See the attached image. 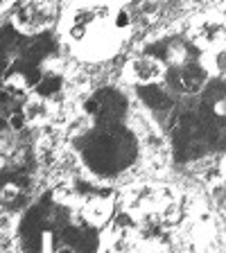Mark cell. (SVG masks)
<instances>
[{"mask_svg": "<svg viewBox=\"0 0 226 253\" xmlns=\"http://www.w3.org/2000/svg\"><path fill=\"white\" fill-rule=\"evenodd\" d=\"M111 212V195L90 185L45 192L23 217V253H97Z\"/></svg>", "mask_w": 226, "mask_h": 253, "instance_id": "6da1fadb", "label": "cell"}, {"mask_svg": "<svg viewBox=\"0 0 226 253\" xmlns=\"http://www.w3.org/2000/svg\"><path fill=\"white\" fill-rule=\"evenodd\" d=\"M54 52L50 34L27 37L14 25L0 27V82L9 95H23L43 79L41 61Z\"/></svg>", "mask_w": 226, "mask_h": 253, "instance_id": "7a4b0ae2", "label": "cell"}, {"mask_svg": "<svg viewBox=\"0 0 226 253\" xmlns=\"http://www.w3.org/2000/svg\"><path fill=\"white\" fill-rule=\"evenodd\" d=\"M77 152L95 176H116L138 158V140L125 125L93 126L77 140Z\"/></svg>", "mask_w": 226, "mask_h": 253, "instance_id": "3957f363", "label": "cell"}, {"mask_svg": "<svg viewBox=\"0 0 226 253\" xmlns=\"http://www.w3.org/2000/svg\"><path fill=\"white\" fill-rule=\"evenodd\" d=\"M113 16H116V9L109 5H90L77 9L70 25V39L82 52V57H111V52L118 45V37L122 34L113 25Z\"/></svg>", "mask_w": 226, "mask_h": 253, "instance_id": "277c9868", "label": "cell"}, {"mask_svg": "<svg viewBox=\"0 0 226 253\" xmlns=\"http://www.w3.org/2000/svg\"><path fill=\"white\" fill-rule=\"evenodd\" d=\"M89 116L95 118V126H111L122 125L127 116V97L118 88H100L84 102Z\"/></svg>", "mask_w": 226, "mask_h": 253, "instance_id": "5b68a950", "label": "cell"}, {"mask_svg": "<svg viewBox=\"0 0 226 253\" xmlns=\"http://www.w3.org/2000/svg\"><path fill=\"white\" fill-rule=\"evenodd\" d=\"M52 5H43V2H25V5H16L14 27L27 37L43 34L50 23H52Z\"/></svg>", "mask_w": 226, "mask_h": 253, "instance_id": "8992f818", "label": "cell"}, {"mask_svg": "<svg viewBox=\"0 0 226 253\" xmlns=\"http://www.w3.org/2000/svg\"><path fill=\"white\" fill-rule=\"evenodd\" d=\"M165 75V68H163V61L156 57H138L134 61H129L127 66V77L136 82L138 86H147V84H154L156 79H161Z\"/></svg>", "mask_w": 226, "mask_h": 253, "instance_id": "52a82bcc", "label": "cell"}, {"mask_svg": "<svg viewBox=\"0 0 226 253\" xmlns=\"http://www.w3.org/2000/svg\"><path fill=\"white\" fill-rule=\"evenodd\" d=\"M138 97L142 100V104L152 111H170L174 106L172 95L168 90L158 88L156 84H147V86H138Z\"/></svg>", "mask_w": 226, "mask_h": 253, "instance_id": "ba28073f", "label": "cell"}, {"mask_svg": "<svg viewBox=\"0 0 226 253\" xmlns=\"http://www.w3.org/2000/svg\"><path fill=\"white\" fill-rule=\"evenodd\" d=\"M61 86H63L61 75H43V79L34 86V93L39 97H52V95H57L61 90Z\"/></svg>", "mask_w": 226, "mask_h": 253, "instance_id": "9c48e42d", "label": "cell"}, {"mask_svg": "<svg viewBox=\"0 0 226 253\" xmlns=\"http://www.w3.org/2000/svg\"><path fill=\"white\" fill-rule=\"evenodd\" d=\"M25 120H27V118H25V113H23V111H14L7 122H9L11 129H16V131H18V129H23V126H25Z\"/></svg>", "mask_w": 226, "mask_h": 253, "instance_id": "30bf717a", "label": "cell"}, {"mask_svg": "<svg viewBox=\"0 0 226 253\" xmlns=\"http://www.w3.org/2000/svg\"><path fill=\"white\" fill-rule=\"evenodd\" d=\"M9 102H11V95L5 88H0V104H9Z\"/></svg>", "mask_w": 226, "mask_h": 253, "instance_id": "8fae6325", "label": "cell"}, {"mask_svg": "<svg viewBox=\"0 0 226 253\" xmlns=\"http://www.w3.org/2000/svg\"><path fill=\"white\" fill-rule=\"evenodd\" d=\"M9 129V122H7V118L0 116V131H7Z\"/></svg>", "mask_w": 226, "mask_h": 253, "instance_id": "7c38bea8", "label": "cell"}, {"mask_svg": "<svg viewBox=\"0 0 226 253\" xmlns=\"http://www.w3.org/2000/svg\"><path fill=\"white\" fill-rule=\"evenodd\" d=\"M0 7H5V5H0Z\"/></svg>", "mask_w": 226, "mask_h": 253, "instance_id": "4fadbf2b", "label": "cell"}]
</instances>
